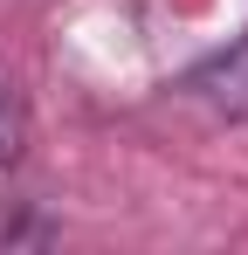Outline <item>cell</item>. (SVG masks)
<instances>
[{
    "mask_svg": "<svg viewBox=\"0 0 248 255\" xmlns=\"http://www.w3.org/2000/svg\"><path fill=\"white\" fill-rule=\"evenodd\" d=\"M21 145H28V104L14 83H0V172L21 159Z\"/></svg>",
    "mask_w": 248,
    "mask_h": 255,
    "instance_id": "6da1fadb",
    "label": "cell"
}]
</instances>
